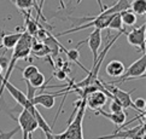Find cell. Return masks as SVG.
Listing matches in <instances>:
<instances>
[{
	"label": "cell",
	"instance_id": "6da1fadb",
	"mask_svg": "<svg viewBox=\"0 0 146 139\" xmlns=\"http://www.w3.org/2000/svg\"><path fill=\"white\" fill-rule=\"evenodd\" d=\"M33 39H34V37H32V35L28 34L27 32H23L22 35H21L17 45L15 46V49L12 51V57L10 58V61H9L7 69L5 70V75H4L3 80H1V85H0V98H1L3 92L5 90V84L9 82L10 76H11L15 67H16V62L18 59H21V58H27L29 56Z\"/></svg>",
	"mask_w": 146,
	"mask_h": 139
},
{
	"label": "cell",
	"instance_id": "7a4b0ae2",
	"mask_svg": "<svg viewBox=\"0 0 146 139\" xmlns=\"http://www.w3.org/2000/svg\"><path fill=\"white\" fill-rule=\"evenodd\" d=\"M86 111V98L81 99V104L77 108L72 120L68 123L66 130L59 134H53L54 139H85L83 138V130H82V121Z\"/></svg>",
	"mask_w": 146,
	"mask_h": 139
},
{
	"label": "cell",
	"instance_id": "3957f363",
	"mask_svg": "<svg viewBox=\"0 0 146 139\" xmlns=\"http://www.w3.org/2000/svg\"><path fill=\"white\" fill-rule=\"evenodd\" d=\"M145 69H146V55L144 53L138 61L132 63L128 69L124 70V73L117 78L116 81L110 82V84H122L124 81L128 80H139V79H145Z\"/></svg>",
	"mask_w": 146,
	"mask_h": 139
},
{
	"label": "cell",
	"instance_id": "277c9868",
	"mask_svg": "<svg viewBox=\"0 0 146 139\" xmlns=\"http://www.w3.org/2000/svg\"><path fill=\"white\" fill-rule=\"evenodd\" d=\"M103 86L105 87V90L112 96V100H116L117 103L121 104L123 109H128V108H134L133 105V100L130 98V94L133 93L135 90H130V91H123L119 87L115 86L112 84H103Z\"/></svg>",
	"mask_w": 146,
	"mask_h": 139
},
{
	"label": "cell",
	"instance_id": "5b68a950",
	"mask_svg": "<svg viewBox=\"0 0 146 139\" xmlns=\"http://www.w3.org/2000/svg\"><path fill=\"white\" fill-rule=\"evenodd\" d=\"M18 122L21 131L23 132V139H32L33 132L38 130V122L35 121L34 116L28 110L22 109L18 119H15Z\"/></svg>",
	"mask_w": 146,
	"mask_h": 139
},
{
	"label": "cell",
	"instance_id": "8992f818",
	"mask_svg": "<svg viewBox=\"0 0 146 139\" xmlns=\"http://www.w3.org/2000/svg\"><path fill=\"white\" fill-rule=\"evenodd\" d=\"M145 122H141L139 126L130 130H117L109 136H102L97 139H145Z\"/></svg>",
	"mask_w": 146,
	"mask_h": 139
},
{
	"label": "cell",
	"instance_id": "52a82bcc",
	"mask_svg": "<svg viewBox=\"0 0 146 139\" xmlns=\"http://www.w3.org/2000/svg\"><path fill=\"white\" fill-rule=\"evenodd\" d=\"M146 24L144 22L143 25H140L139 28H134L132 29L130 32L126 33L127 35V41L132 45V46H135L138 47L139 51L145 53V45H146Z\"/></svg>",
	"mask_w": 146,
	"mask_h": 139
},
{
	"label": "cell",
	"instance_id": "ba28073f",
	"mask_svg": "<svg viewBox=\"0 0 146 139\" xmlns=\"http://www.w3.org/2000/svg\"><path fill=\"white\" fill-rule=\"evenodd\" d=\"M66 92H71V87L70 85L65 87V90L60 91V92H57V93L53 94H50V93H40V94H36L33 100H32V104L34 106L36 105H41L46 108V109H51L53 108L54 103H56V97H59V96H64Z\"/></svg>",
	"mask_w": 146,
	"mask_h": 139
},
{
	"label": "cell",
	"instance_id": "9c48e42d",
	"mask_svg": "<svg viewBox=\"0 0 146 139\" xmlns=\"http://www.w3.org/2000/svg\"><path fill=\"white\" fill-rule=\"evenodd\" d=\"M85 43L88 44V47H90V50L93 53V65H94L96 62H97V58H98V55H99L98 51H99V49H100V45H102V30L94 28L91 32V34L88 35L87 39L80 41L79 45H77V47L83 45Z\"/></svg>",
	"mask_w": 146,
	"mask_h": 139
},
{
	"label": "cell",
	"instance_id": "30bf717a",
	"mask_svg": "<svg viewBox=\"0 0 146 139\" xmlns=\"http://www.w3.org/2000/svg\"><path fill=\"white\" fill-rule=\"evenodd\" d=\"M108 99L109 98L105 94V92H103L100 90H96L86 97V106H88L91 110L97 111L106 104Z\"/></svg>",
	"mask_w": 146,
	"mask_h": 139
},
{
	"label": "cell",
	"instance_id": "8fae6325",
	"mask_svg": "<svg viewBox=\"0 0 146 139\" xmlns=\"http://www.w3.org/2000/svg\"><path fill=\"white\" fill-rule=\"evenodd\" d=\"M5 88H6L9 93L13 97V99L17 102V104L19 106H22V109L28 104L29 100L27 99V96H25V93H23V92L21 91L19 88H17L16 86H13L10 81L5 84Z\"/></svg>",
	"mask_w": 146,
	"mask_h": 139
},
{
	"label": "cell",
	"instance_id": "7c38bea8",
	"mask_svg": "<svg viewBox=\"0 0 146 139\" xmlns=\"http://www.w3.org/2000/svg\"><path fill=\"white\" fill-rule=\"evenodd\" d=\"M124 70H126L124 64L121 61H116V59L109 62L105 67V73L109 76H111V78H119L124 73Z\"/></svg>",
	"mask_w": 146,
	"mask_h": 139
},
{
	"label": "cell",
	"instance_id": "4fadbf2b",
	"mask_svg": "<svg viewBox=\"0 0 146 139\" xmlns=\"http://www.w3.org/2000/svg\"><path fill=\"white\" fill-rule=\"evenodd\" d=\"M97 115H103L104 117H106V119H109L111 122H113L115 125H116L117 127L118 126H122L124 122H126V112L124 111H119V112H105L104 110L99 109L96 111Z\"/></svg>",
	"mask_w": 146,
	"mask_h": 139
},
{
	"label": "cell",
	"instance_id": "5bb4252c",
	"mask_svg": "<svg viewBox=\"0 0 146 139\" xmlns=\"http://www.w3.org/2000/svg\"><path fill=\"white\" fill-rule=\"evenodd\" d=\"M22 35V32L19 33H6V34H3L1 35V46L0 49L4 47L6 50H13L15 46L17 45L18 40Z\"/></svg>",
	"mask_w": 146,
	"mask_h": 139
},
{
	"label": "cell",
	"instance_id": "9a60e30c",
	"mask_svg": "<svg viewBox=\"0 0 146 139\" xmlns=\"http://www.w3.org/2000/svg\"><path fill=\"white\" fill-rule=\"evenodd\" d=\"M12 1L16 4V6L19 10H22V11H27V10L30 11V9L34 6L36 9V11H38V18H36V21L39 19V17H41L46 22V18L44 17L42 12H40V10H39V5H38V1H36V0H12Z\"/></svg>",
	"mask_w": 146,
	"mask_h": 139
},
{
	"label": "cell",
	"instance_id": "2e32d148",
	"mask_svg": "<svg viewBox=\"0 0 146 139\" xmlns=\"http://www.w3.org/2000/svg\"><path fill=\"white\" fill-rule=\"evenodd\" d=\"M119 16H121L122 23L124 25H134L137 23V15H135L130 9H126L123 11L119 12Z\"/></svg>",
	"mask_w": 146,
	"mask_h": 139
},
{
	"label": "cell",
	"instance_id": "e0dca14e",
	"mask_svg": "<svg viewBox=\"0 0 146 139\" xmlns=\"http://www.w3.org/2000/svg\"><path fill=\"white\" fill-rule=\"evenodd\" d=\"M129 9L135 15H144L146 12V0H133L129 3Z\"/></svg>",
	"mask_w": 146,
	"mask_h": 139
},
{
	"label": "cell",
	"instance_id": "ac0fdd59",
	"mask_svg": "<svg viewBox=\"0 0 146 139\" xmlns=\"http://www.w3.org/2000/svg\"><path fill=\"white\" fill-rule=\"evenodd\" d=\"M108 28H109V29H112V30H118V32L126 33V30L123 29V23H122L121 16H119V12L112 15V17H111V19H110V22H109Z\"/></svg>",
	"mask_w": 146,
	"mask_h": 139
},
{
	"label": "cell",
	"instance_id": "d6986e66",
	"mask_svg": "<svg viewBox=\"0 0 146 139\" xmlns=\"http://www.w3.org/2000/svg\"><path fill=\"white\" fill-rule=\"evenodd\" d=\"M28 81L33 87H35V88H38V90L40 88V87H42L44 85H46L45 75L42 73H40V71H38L35 75H33Z\"/></svg>",
	"mask_w": 146,
	"mask_h": 139
},
{
	"label": "cell",
	"instance_id": "ffe728a7",
	"mask_svg": "<svg viewBox=\"0 0 146 139\" xmlns=\"http://www.w3.org/2000/svg\"><path fill=\"white\" fill-rule=\"evenodd\" d=\"M22 78L23 80H29L33 75H35L39 71V68L35 65H28L27 68H22Z\"/></svg>",
	"mask_w": 146,
	"mask_h": 139
},
{
	"label": "cell",
	"instance_id": "44dd1931",
	"mask_svg": "<svg viewBox=\"0 0 146 139\" xmlns=\"http://www.w3.org/2000/svg\"><path fill=\"white\" fill-rule=\"evenodd\" d=\"M19 131H21L19 126H17L16 128H13V130L9 131V132H3L1 130H0V139H12Z\"/></svg>",
	"mask_w": 146,
	"mask_h": 139
},
{
	"label": "cell",
	"instance_id": "7402d4cb",
	"mask_svg": "<svg viewBox=\"0 0 146 139\" xmlns=\"http://www.w3.org/2000/svg\"><path fill=\"white\" fill-rule=\"evenodd\" d=\"M119 111H123V108L116 100H112L110 103V112H119Z\"/></svg>",
	"mask_w": 146,
	"mask_h": 139
},
{
	"label": "cell",
	"instance_id": "603a6c76",
	"mask_svg": "<svg viewBox=\"0 0 146 139\" xmlns=\"http://www.w3.org/2000/svg\"><path fill=\"white\" fill-rule=\"evenodd\" d=\"M53 76H56L57 80H62V81H64V80H69V79H68V74L65 73L64 70H62V69L56 70V73L53 74Z\"/></svg>",
	"mask_w": 146,
	"mask_h": 139
},
{
	"label": "cell",
	"instance_id": "cb8c5ba5",
	"mask_svg": "<svg viewBox=\"0 0 146 139\" xmlns=\"http://www.w3.org/2000/svg\"><path fill=\"white\" fill-rule=\"evenodd\" d=\"M44 3H45V0H41V1H40V5H39V10H40L41 12H42ZM59 3H60V6H62V7H65V5H64V1H63V0H59Z\"/></svg>",
	"mask_w": 146,
	"mask_h": 139
}]
</instances>
